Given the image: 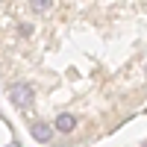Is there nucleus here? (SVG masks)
<instances>
[{"label": "nucleus", "instance_id": "obj_3", "mask_svg": "<svg viewBox=\"0 0 147 147\" xmlns=\"http://www.w3.org/2000/svg\"><path fill=\"white\" fill-rule=\"evenodd\" d=\"M53 127H56V132L68 136V132L77 129V118H74L71 112H59V115H56V121H53Z\"/></svg>", "mask_w": 147, "mask_h": 147}, {"label": "nucleus", "instance_id": "obj_6", "mask_svg": "<svg viewBox=\"0 0 147 147\" xmlns=\"http://www.w3.org/2000/svg\"><path fill=\"white\" fill-rule=\"evenodd\" d=\"M9 147H21V144H18V141H12V144H9Z\"/></svg>", "mask_w": 147, "mask_h": 147}, {"label": "nucleus", "instance_id": "obj_7", "mask_svg": "<svg viewBox=\"0 0 147 147\" xmlns=\"http://www.w3.org/2000/svg\"><path fill=\"white\" fill-rule=\"evenodd\" d=\"M144 147H147V141H144Z\"/></svg>", "mask_w": 147, "mask_h": 147}, {"label": "nucleus", "instance_id": "obj_1", "mask_svg": "<svg viewBox=\"0 0 147 147\" xmlns=\"http://www.w3.org/2000/svg\"><path fill=\"white\" fill-rule=\"evenodd\" d=\"M9 100L15 103L18 109H30L35 103V88L30 82H12L9 85Z\"/></svg>", "mask_w": 147, "mask_h": 147}, {"label": "nucleus", "instance_id": "obj_4", "mask_svg": "<svg viewBox=\"0 0 147 147\" xmlns=\"http://www.w3.org/2000/svg\"><path fill=\"white\" fill-rule=\"evenodd\" d=\"M53 6V0H30V9L35 12V15H41V12H47Z\"/></svg>", "mask_w": 147, "mask_h": 147}, {"label": "nucleus", "instance_id": "obj_2", "mask_svg": "<svg viewBox=\"0 0 147 147\" xmlns=\"http://www.w3.org/2000/svg\"><path fill=\"white\" fill-rule=\"evenodd\" d=\"M30 132H32V138L35 141H41V144H47L53 138V132H56V127H50V124H44V121H32V127H30Z\"/></svg>", "mask_w": 147, "mask_h": 147}, {"label": "nucleus", "instance_id": "obj_5", "mask_svg": "<svg viewBox=\"0 0 147 147\" xmlns=\"http://www.w3.org/2000/svg\"><path fill=\"white\" fill-rule=\"evenodd\" d=\"M18 32H21V35H30V32H32V27H30V24H21Z\"/></svg>", "mask_w": 147, "mask_h": 147}]
</instances>
